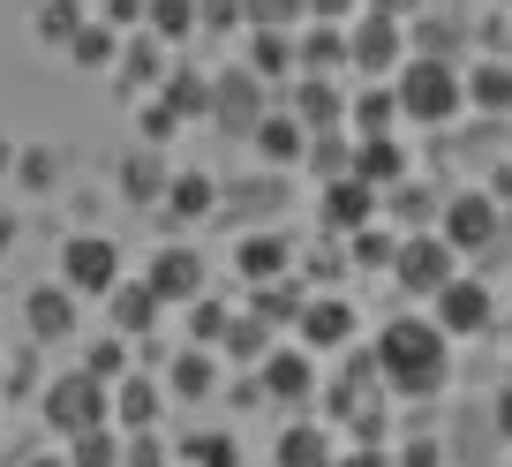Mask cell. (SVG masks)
<instances>
[{
    "mask_svg": "<svg viewBox=\"0 0 512 467\" xmlns=\"http://www.w3.org/2000/svg\"><path fill=\"white\" fill-rule=\"evenodd\" d=\"M407 61V23L362 8V23H347V68L354 76H392Z\"/></svg>",
    "mask_w": 512,
    "mask_h": 467,
    "instance_id": "cell-6",
    "label": "cell"
},
{
    "mask_svg": "<svg viewBox=\"0 0 512 467\" xmlns=\"http://www.w3.org/2000/svg\"><path fill=\"white\" fill-rule=\"evenodd\" d=\"M392 249H400V242H392V234H377V226H354V257L384 264V257H392Z\"/></svg>",
    "mask_w": 512,
    "mask_h": 467,
    "instance_id": "cell-43",
    "label": "cell"
},
{
    "mask_svg": "<svg viewBox=\"0 0 512 467\" xmlns=\"http://www.w3.org/2000/svg\"><path fill=\"white\" fill-rule=\"evenodd\" d=\"M452 272H460V249H452L445 234H407V242L392 249V279H400L415 302H430Z\"/></svg>",
    "mask_w": 512,
    "mask_h": 467,
    "instance_id": "cell-5",
    "label": "cell"
},
{
    "mask_svg": "<svg viewBox=\"0 0 512 467\" xmlns=\"http://www.w3.org/2000/svg\"><path fill=\"white\" fill-rule=\"evenodd\" d=\"M106 23L128 31V23H144V0H106Z\"/></svg>",
    "mask_w": 512,
    "mask_h": 467,
    "instance_id": "cell-45",
    "label": "cell"
},
{
    "mask_svg": "<svg viewBox=\"0 0 512 467\" xmlns=\"http://www.w3.org/2000/svg\"><path fill=\"white\" fill-rule=\"evenodd\" d=\"M347 121H362V136H384L392 121H400V106H392V91H384V83H362V91L347 98Z\"/></svg>",
    "mask_w": 512,
    "mask_h": 467,
    "instance_id": "cell-29",
    "label": "cell"
},
{
    "mask_svg": "<svg viewBox=\"0 0 512 467\" xmlns=\"http://www.w3.org/2000/svg\"><path fill=\"white\" fill-rule=\"evenodd\" d=\"M23 181H31V189H46V181H53V159H46V151H23Z\"/></svg>",
    "mask_w": 512,
    "mask_h": 467,
    "instance_id": "cell-46",
    "label": "cell"
},
{
    "mask_svg": "<svg viewBox=\"0 0 512 467\" xmlns=\"http://www.w3.org/2000/svg\"><path fill=\"white\" fill-rule=\"evenodd\" d=\"M362 8H377V16H400V23H407V16L422 8V0H362Z\"/></svg>",
    "mask_w": 512,
    "mask_h": 467,
    "instance_id": "cell-48",
    "label": "cell"
},
{
    "mask_svg": "<svg viewBox=\"0 0 512 467\" xmlns=\"http://www.w3.org/2000/svg\"><path fill=\"white\" fill-rule=\"evenodd\" d=\"M497 430H505V445H512V385L497 392Z\"/></svg>",
    "mask_w": 512,
    "mask_h": 467,
    "instance_id": "cell-49",
    "label": "cell"
},
{
    "mask_svg": "<svg viewBox=\"0 0 512 467\" xmlns=\"http://www.w3.org/2000/svg\"><path fill=\"white\" fill-rule=\"evenodd\" d=\"M196 31H241V0H196Z\"/></svg>",
    "mask_w": 512,
    "mask_h": 467,
    "instance_id": "cell-41",
    "label": "cell"
},
{
    "mask_svg": "<svg viewBox=\"0 0 512 467\" xmlns=\"http://www.w3.org/2000/svg\"><path fill=\"white\" fill-rule=\"evenodd\" d=\"M279 467H332L339 452H332V437L317 430V422H294V430H279V452H272Z\"/></svg>",
    "mask_w": 512,
    "mask_h": 467,
    "instance_id": "cell-24",
    "label": "cell"
},
{
    "mask_svg": "<svg viewBox=\"0 0 512 467\" xmlns=\"http://www.w3.org/2000/svg\"><path fill=\"white\" fill-rule=\"evenodd\" d=\"M83 31V0H38V16H31V38L38 46H61L68 53V38Z\"/></svg>",
    "mask_w": 512,
    "mask_h": 467,
    "instance_id": "cell-26",
    "label": "cell"
},
{
    "mask_svg": "<svg viewBox=\"0 0 512 467\" xmlns=\"http://www.w3.org/2000/svg\"><path fill=\"white\" fill-rule=\"evenodd\" d=\"M369 219H377V189H369V181H354V174L324 181V226H332V234H354V226H369Z\"/></svg>",
    "mask_w": 512,
    "mask_h": 467,
    "instance_id": "cell-16",
    "label": "cell"
},
{
    "mask_svg": "<svg viewBox=\"0 0 512 467\" xmlns=\"http://www.w3.org/2000/svg\"><path fill=\"white\" fill-rule=\"evenodd\" d=\"M181 460H189V467H241V445L226 430H196L189 445H181Z\"/></svg>",
    "mask_w": 512,
    "mask_h": 467,
    "instance_id": "cell-35",
    "label": "cell"
},
{
    "mask_svg": "<svg viewBox=\"0 0 512 467\" xmlns=\"http://www.w3.org/2000/svg\"><path fill=\"white\" fill-rule=\"evenodd\" d=\"M309 294L294 287V272H279V279H264V287H256V309L249 317H264V324H294V309H302Z\"/></svg>",
    "mask_w": 512,
    "mask_h": 467,
    "instance_id": "cell-30",
    "label": "cell"
},
{
    "mask_svg": "<svg viewBox=\"0 0 512 467\" xmlns=\"http://www.w3.org/2000/svg\"><path fill=\"white\" fill-rule=\"evenodd\" d=\"M430 317H437V332H445V339H475V332H490V324H497V294L482 287L475 272H452L445 287L430 294Z\"/></svg>",
    "mask_w": 512,
    "mask_h": 467,
    "instance_id": "cell-4",
    "label": "cell"
},
{
    "mask_svg": "<svg viewBox=\"0 0 512 467\" xmlns=\"http://www.w3.org/2000/svg\"><path fill=\"white\" fill-rule=\"evenodd\" d=\"M249 144H256V159L272 166V174H287V166H302V144H309V129L294 121L287 106H279V113H264V121L249 129Z\"/></svg>",
    "mask_w": 512,
    "mask_h": 467,
    "instance_id": "cell-15",
    "label": "cell"
},
{
    "mask_svg": "<svg viewBox=\"0 0 512 467\" xmlns=\"http://www.w3.org/2000/svg\"><path fill=\"white\" fill-rule=\"evenodd\" d=\"M294 339H302L309 355L354 347V302H347V294H309V302L294 309Z\"/></svg>",
    "mask_w": 512,
    "mask_h": 467,
    "instance_id": "cell-10",
    "label": "cell"
},
{
    "mask_svg": "<svg viewBox=\"0 0 512 467\" xmlns=\"http://www.w3.org/2000/svg\"><path fill=\"white\" fill-rule=\"evenodd\" d=\"M159 204H166V219H211V211H219V181H211L204 166H181V174H166Z\"/></svg>",
    "mask_w": 512,
    "mask_h": 467,
    "instance_id": "cell-18",
    "label": "cell"
},
{
    "mask_svg": "<svg viewBox=\"0 0 512 467\" xmlns=\"http://www.w3.org/2000/svg\"><path fill=\"white\" fill-rule=\"evenodd\" d=\"M68 467H121V430L113 422H98V430H83V437H68Z\"/></svg>",
    "mask_w": 512,
    "mask_h": 467,
    "instance_id": "cell-31",
    "label": "cell"
},
{
    "mask_svg": "<svg viewBox=\"0 0 512 467\" xmlns=\"http://www.w3.org/2000/svg\"><path fill=\"white\" fill-rule=\"evenodd\" d=\"M392 467H445V452H437V445H407Z\"/></svg>",
    "mask_w": 512,
    "mask_h": 467,
    "instance_id": "cell-47",
    "label": "cell"
},
{
    "mask_svg": "<svg viewBox=\"0 0 512 467\" xmlns=\"http://www.w3.org/2000/svg\"><path fill=\"white\" fill-rule=\"evenodd\" d=\"M377 196H392V219L400 226H430L437 219V196L422 189V181H392V189H377Z\"/></svg>",
    "mask_w": 512,
    "mask_h": 467,
    "instance_id": "cell-34",
    "label": "cell"
},
{
    "mask_svg": "<svg viewBox=\"0 0 512 467\" xmlns=\"http://www.w3.org/2000/svg\"><path fill=\"white\" fill-rule=\"evenodd\" d=\"M497 226H505V211H497L490 189H460V196H445V211H437V234H445L460 257H467V249H490Z\"/></svg>",
    "mask_w": 512,
    "mask_h": 467,
    "instance_id": "cell-9",
    "label": "cell"
},
{
    "mask_svg": "<svg viewBox=\"0 0 512 467\" xmlns=\"http://www.w3.org/2000/svg\"><path fill=\"white\" fill-rule=\"evenodd\" d=\"M159 400H166V392L159 385H151V377H113V385H106V422H113V430H151V422H159Z\"/></svg>",
    "mask_w": 512,
    "mask_h": 467,
    "instance_id": "cell-14",
    "label": "cell"
},
{
    "mask_svg": "<svg viewBox=\"0 0 512 467\" xmlns=\"http://www.w3.org/2000/svg\"><path fill=\"white\" fill-rule=\"evenodd\" d=\"M174 129H181V113L166 106V98H151V106H144V136H151V144H166Z\"/></svg>",
    "mask_w": 512,
    "mask_h": 467,
    "instance_id": "cell-42",
    "label": "cell"
},
{
    "mask_svg": "<svg viewBox=\"0 0 512 467\" xmlns=\"http://www.w3.org/2000/svg\"><path fill=\"white\" fill-rule=\"evenodd\" d=\"M8 166H16V136H0V174H8Z\"/></svg>",
    "mask_w": 512,
    "mask_h": 467,
    "instance_id": "cell-51",
    "label": "cell"
},
{
    "mask_svg": "<svg viewBox=\"0 0 512 467\" xmlns=\"http://www.w3.org/2000/svg\"><path fill=\"white\" fill-rule=\"evenodd\" d=\"M392 106H400V121H415V129H445V121H460V113H467L460 68H452L445 53H407V61L392 68Z\"/></svg>",
    "mask_w": 512,
    "mask_h": 467,
    "instance_id": "cell-2",
    "label": "cell"
},
{
    "mask_svg": "<svg viewBox=\"0 0 512 467\" xmlns=\"http://www.w3.org/2000/svg\"><path fill=\"white\" fill-rule=\"evenodd\" d=\"M241 23H249V31H294V23H302V0H241Z\"/></svg>",
    "mask_w": 512,
    "mask_h": 467,
    "instance_id": "cell-37",
    "label": "cell"
},
{
    "mask_svg": "<svg viewBox=\"0 0 512 467\" xmlns=\"http://www.w3.org/2000/svg\"><path fill=\"white\" fill-rule=\"evenodd\" d=\"M234 272L249 279V287H264V279L294 272V242H287V234H249V242L234 249Z\"/></svg>",
    "mask_w": 512,
    "mask_h": 467,
    "instance_id": "cell-21",
    "label": "cell"
},
{
    "mask_svg": "<svg viewBox=\"0 0 512 467\" xmlns=\"http://www.w3.org/2000/svg\"><path fill=\"white\" fill-rule=\"evenodd\" d=\"M294 68V31H256V76H287Z\"/></svg>",
    "mask_w": 512,
    "mask_h": 467,
    "instance_id": "cell-38",
    "label": "cell"
},
{
    "mask_svg": "<svg viewBox=\"0 0 512 467\" xmlns=\"http://www.w3.org/2000/svg\"><path fill=\"white\" fill-rule=\"evenodd\" d=\"M144 31L151 38H189L196 31V0H144Z\"/></svg>",
    "mask_w": 512,
    "mask_h": 467,
    "instance_id": "cell-32",
    "label": "cell"
},
{
    "mask_svg": "<svg viewBox=\"0 0 512 467\" xmlns=\"http://www.w3.org/2000/svg\"><path fill=\"white\" fill-rule=\"evenodd\" d=\"M68 61L76 68H113L121 61V31H113V23H83V31L68 38Z\"/></svg>",
    "mask_w": 512,
    "mask_h": 467,
    "instance_id": "cell-28",
    "label": "cell"
},
{
    "mask_svg": "<svg viewBox=\"0 0 512 467\" xmlns=\"http://www.w3.org/2000/svg\"><path fill=\"white\" fill-rule=\"evenodd\" d=\"M83 370H91L98 385H113V377L128 370V339H121V332H98L91 347H83Z\"/></svg>",
    "mask_w": 512,
    "mask_h": 467,
    "instance_id": "cell-36",
    "label": "cell"
},
{
    "mask_svg": "<svg viewBox=\"0 0 512 467\" xmlns=\"http://www.w3.org/2000/svg\"><path fill=\"white\" fill-rule=\"evenodd\" d=\"M294 121H302V129L309 136H317V129H339V121H347V91H339V83H324V76H302V83H294Z\"/></svg>",
    "mask_w": 512,
    "mask_h": 467,
    "instance_id": "cell-19",
    "label": "cell"
},
{
    "mask_svg": "<svg viewBox=\"0 0 512 467\" xmlns=\"http://www.w3.org/2000/svg\"><path fill=\"white\" fill-rule=\"evenodd\" d=\"M159 98L181 113V121H189V113H211V76H204V68H166Z\"/></svg>",
    "mask_w": 512,
    "mask_h": 467,
    "instance_id": "cell-27",
    "label": "cell"
},
{
    "mask_svg": "<svg viewBox=\"0 0 512 467\" xmlns=\"http://www.w3.org/2000/svg\"><path fill=\"white\" fill-rule=\"evenodd\" d=\"M272 113V98H264V76L256 68H226V76H211V121H219L226 136H241L249 144V129Z\"/></svg>",
    "mask_w": 512,
    "mask_h": 467,
    "instance_id": "cell-8",
    "label": "cell"
},
{
    "mask_svg": "<svg viewBox=\"0 0 512 467\" xmlns=\"http://www.w3.org/2000/svg\"><path fill=\"white\" fill-rule=\"evenodd\" d=\"M264 347H272V324H264V317H226V332H219V355H226V362L256 370V362H264Z\"/></svg>",
    "mask_w": 512,
    "mask_h": 467,
    "instance_id": "cell-25",
    "label": "cell"
},
{
    "mask_svg": "<svg viewBox=\"0 0 512 467\" xmlns=\"http://www.w3.org/2000/svg\"><path fill=\"white\" fill-rule=\"evenodd\" d=\"M211 385H219V355H211V347H181L174 370H166V392H174V400H204Z\"/></svg>",
    "mask_w": 512,
    "mask_h": 467,
    "instance_id": "cell-23",
    "label": "cell"
},
{
    "mask_svg": "<svg viewBox=\"0 0 512 467\" xmlns=\"http://www.w3.org/2000/svg\"><path fill=\"white\" fill-rule=\"evenodd\" d=\"M369 355H377V377L400 392V400H437V392L452 385V339L437 332V317L384 324Z\"/></svg>",
    "mask_w": 512,
    "mask_h": 467,
    "instance_id": "cell-1",
    "label": "cell"
},
{
    "mask_svg": "<svg viewBox=\"0 0 512 467\" xmlns=\"http://www.w3.org/2000/svg\"><path fill=\"white\" fill-rule=\"evenodd\" d=\"M219 332H226V309L196 294V302H189V339H196V347H219Z\"/></svg>",
    "mask_w": 512,
    "mask_h": 467,
    "instance_id": "cell-40",
    "label": "cell"
},
{
    "mask_svg": "<svg viewBox=\"0 0 512 467\" xmlns=\"http://www.w3.org/2000/svg\"><path fill=\"white\" fill-rule=\"evenodd\" d=\"M256 385L272 392V400H309L317 392V362H309V347L294 339V347H264V362H256Z\"/></svg>",
    "mask_w": 512,
    "mask_h": 467,
    "instance_id": "cell-12",
    "label": "cell"
},
{
    "mask_svg": "<svg viewBox=\"0 0 512 467\" xmlns=\"http://www.w3.org/2000/svg\"><path fill=\"white\" fill-rule=\"evenodd\" d=\"M98 302H106V317H113V332H121V339H144L151 324L166 317V302L144 287V279H113V287L98 294Z\"/></svg>",
    "mask_w": 512,
    "mask_h": 467,
    "instance_id": "cell-13",
    "label": "cell"
},
{
    "mask_svg": "<svg viewBox=\"0 0 512 467\" xmlns=\"http://www.w3.org/2000/svg\"><path fill=\"white\" fill-rule=\"evenodd\" d=\"M23 467H68V460H61V452H31Z\"/></svg>",
    "mask_w": 512,
    "mask_h": 467,
    "instance_id": "cell-50",
    "label": "cell"
},
{
    "mask_svg": "<svg viewBox=\"0 0 512 467\" xmlns=\"http://www.w3.org/2000/svg\"><path fill=\"white\" fill-rule=\"evenodd\" d=\"M144 287L159 294V302H181L189 309L196 294H204V257H196L189 242H166L159 257H151V272H144Z\"/></svg>",
    "mask_w": 512,
    "mask_h": 467,
    "instance_id": "cell-11",
    "label": "cell"
},
{
    "mask_svg": "<svg viewBox=\"0 0 512 467\" xmlns=\"http://www.w3.org/2000/svg\"><path fill=\"white\" fill-rule=\"evenodd\" d=\"M332 467H392V452H384V445H354V452H339Z\"/></svg>",
    "mask_w": 512,
    "mask_h": 467,
    "instance_id": "cell-44",
    "label": "cell"
},
{
    "mask_svg": "<svg viewBox=\"0 0 512 467\" xmlns=\"http://www.w3.org/2000/svg\"><path fill=\"white\" fill-rule=\"evenodd\" d=\"M113 279H121V249H113V234H68V242H61V287L76 294V302H83V294L98 302Z\"/></svg>",
    "mask_w": 512,
    "mask_h": 467,
    "instance_id": "cell-7",
    "label": "cell"
},
{
    "mask_svg": "<svg viewBox=\"0 0 512 467\" xmlns=\"http://www.w3.org/2000/svg\"><path fill=\"white\" fill-rule=\"evenodd\" d=\"M38 415H46V430L83 437V430L106 422V385H98L91 370H68V377H53V385L38 392Z\"/></svg>",
    "mask_w": 512,
    "mask_h": 467,
    "instance_id": "cell-3",
    "label": "cell"
},
{
    "mask_svg": "<svg viewBox=\"0 0 512 467\" xmlns=\"http://www.w3.org/2000/svg\"><path fill=\"white\" fill-rule=\"evenodd\" d=\"M354 181H369V189H392V181H407V151H400V136L384 129V136H354V166H347Z\"/></svg>",
    "mask_w": 512,
    "mask_h": 467,
    "instance_id": "cell-17",
    "label": "cell"
},
{
    "mask_svg": "<svg viewBox=\"0 0 512 467\" xmlns=\"http://www.w3.org/2000/svg\"><path fill=\"white\" fill-rule=\"evenodd\" d=\"M460 98L475 113H512V61H475L460 68Z\"/></svg>",
    "mask_w": 512,
    "mask_h": 467,
    "instance_id": "cell-22",
    "label": "cell"
},
{
    "mask_svg": "<svg viewBox=\"0 0 512 467\" xmlns=\"http://www.w3.org/2000/svg\"><path fill=\"white\" fill-rule=\"evenodd\" d=\"M23 324H31V339H68L76 332V294L68 287H31L23 294Z\"/></svg>",
    "mask_w": 512,
    "mask_h": 467,
    "instance_id": "cell-20",
    "label": "cell"
},
{
    "mask_svg": "<svg viewBox=\"0 0 512 467\" xmlns=\"http://www.w3.org/2000/svg\"><path fill=\"white\" fill-rule=\"evenodd\" d=\"M8 242H16V219H8V211H0V249H8Z\"/></svg>",
    "mask_w": 512,
    "mask_h": 467,
    "instance_id": "cell-52",
    "label": "cell"
},
{
    "mask_svg": "<svg viewBox=\"0 0 512 467\" xmlns=\"http://www.w3.org/2000/svg\"><path fill=\"white\" fill-rule=\"evenodd\" d=\"M294 61H309V68H339V61H347V23H317V31L294 46Z\"/></svg>",
    "mask_w": 512,
    "mask_h": 467,
    "instance_id": "cell-33",
    "label": "cell"
},
{
    "mask_svg": "<svg viewBox=\"0 0 512 467\" xmlns=\"http://www.w3.org/2000/svg\"><path fill=\"white\" fill-rule=\"evenodd\" d=\"M121 189L136 196V204H159V189H166L159 159H151V151H144V159H128V166H121Z\"/></svg>",
    "mask_w": 512,
    "mask_h": 467,
    "instance_id": "cell-39",
    "label": "cell"
}]
</instances>
